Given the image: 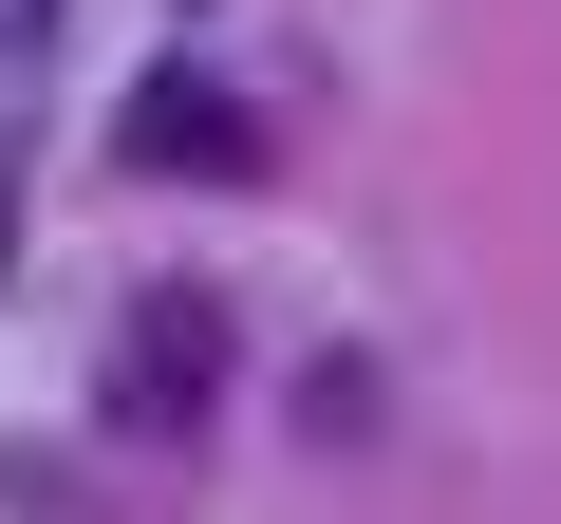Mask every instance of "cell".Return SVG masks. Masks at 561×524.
Masks as SVG:
<instances>
[{
    "label": "cell",
    "instance_id": "6da1fadb",
    "mask_svg": "<svg viewBox=\"0 0 561 524\" xmlns=\"http://www.w3.org/2000/svg\"><path fill=\"white\" fill-rule=\"evenodd\" d=\"M206 375H225V300H206V282H169V300L113 319V431H187Z\"/></svg>",
    "mask_w": 561,
    "mask_h": 524
},
{
    "label": "cell",
    "instance_id": "7a4b0ae2",
    "mask_svg": "<svg viewBox=\"0 0 561 524\" xmlns=\"http://www.w3.org/2000/svg\"><path fill=\"white\" fill-rule=\"evenodd\" d=\"M113 150H131L150 187H169V169H187V187H243V169H262V132H243V94H225V76H150Z\"/></svg>",
    "mask_w": 561,
    "mask_h": 524
}]
</instances>
